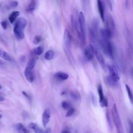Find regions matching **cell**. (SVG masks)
<instances>
[{"label":"cell","instance_id":"obj_1","mask_svg":"<svg viewBox=\"0 0 133 133\" xmlns=\"http://www.w3.org/2000/svg\"><path fill=\"white\" fill-rule=\"evenodd\" d=\"M73 25H74L75 30L77 32V36L79 38L82 44L84 45L86 42V34H85V19L84 15L83 12L80 11L78 14V22H75L73 18L72 19Z\"/></svg>","mask_w":133,"mask_h":133},{"label":"cell","instance_id":"obj_2","mask_svg":"<svg viewBox=\"0 0 133 133\" xmlns=\"http://www.w3.org/2000/svg\"><path fill=\"white\" fill-rule=\"evenodd\" d=\"M27 25V21L24 18H20L15 21L14 27V33L15 37L18 40H21L24 37L23 30Z\"/></svg>","mask_w":133,"mask_h":133},{"label":"cell","instance_id":"obj_3","mask_svg":"<svg viewBox=\"0 0 133 133\" xmlns=\"http://www.w3.org/2000/svg\"><path fill=\"white\" fill-rule=\"evenodd\" d=\"M100 34L101 35V38L100 39V44L101 47L104 52V53L109 56L110 58H113V47L112 45L109 40V39L108 38L104 33L103 30L102 29L100 30Z\"/></svg>","mask_w":133,"mask_h":133},{"label":"cell","instance_id":"obj_4","mask_svg":"<svg viewBox=\"0 0 133 133\" xmlns=\"http://www.w3.org/2000/svg\"><path fill=\"white\" fill-rule=\"evenodd\" d=\"M112 114L114 125L117 129V133H123V126L121 119L117 111V109L115 104H114L112 109Z\"/></svg>","mask_w":133,"mask_h":133},{"label":"cell","instance_id":"obj_5","mask_svg":"<svg viewBox=\"0 0 133 133\" xmlns=\"http://www.w3.org/2000/svg\"><path fill=\"white\" fill-rule=\"evenodd\" d=\"M63 43L64 50L66 54L68 55L69 58H71L72 55L71 52V36L69 31L65 29L64 32L63 34Z\"/></svg>","mask_w":133,"mask_h":133},{"label":"cell","instance_id":"obj_6","mask_svg":"<svg viewBox=\"0 0 133 133\" xmlns=\"http://www.w3.org/2000/svg\"><path fill=\"white\" fill-rule=\"evenodd\" d=\"M107 67L108 68L110 74L109 76L110 78L115 82L118 81L119 79V77L116 67L112 64H108V65H107Z\"/></svg>","mask_w":133,"mask_h":133},{"label":"cell","instance_id":"obj_7","mask_svg":"<svg viewBox=\"0 0 133 133\" xmlns=\"http://www.w3.org/2000/svg\"><path fill=\"white\" fill-rule=\"evenodd\" d=\"M98 92L99 97V103L102 107H108V102L107 99L103 95L102 86L100 84L98 86Z\"/></svg>","mask_w":133,"mask_h":133},{"label":"cell","instance_id":"obj_8","mask_svg":"<svg viewBox=\"0 0 133 133\" xmlns=\"http://www.w3.org/2000/svg\"><path fill=\"white\" fill-rule=\"evenodd\" d=\"M95 54L96 55V56L97 57V59L100 64L102 69L104 72H107V64L105 63V62L104 61V59L102 55V54L97 50L95 49Z\"/></svg>","mask_w":133,"mask_h":133},{"label":"cell","instance_id":"obj_9","mask_svg":"<svg viewBox=\"0 0 133 133\" xmlns=\"http://www.w3.org/2000/svg\"><path fill=\"white\" fill-rule=\"evenodd\" d=\"M84 55L88 60H91L95 55V48L91 45H88L85 49Z\"/></svg>","mask_w":133,"mask_h":133},{"label":"cell","instance_id":"obj_10","mask_svg":"<svg viewBox=\"0 0 133 133\" xmlns=\"http://www.w3.org/2000/svg\"><path fill=\"white\" fill-rule=\"evenodd\" d=\"M50 118V110L49 109L44 110L42 114V123L43 126L45 127L49 122Z\"/></svg>","mask_w":133,"mask_h":133},{"label":"cell","instance_id":"obj_11","mask_svg":"<svg viewBox=\"0 0 133 133\" xmlns=\"http://www.w3.org/2000/svg\"><path fill=\"white\" fill-rule=\"evenodd\" d=\"M97 6H98V11H99V13L101 17V20L102 22H104L105 17H104V8H103L102 3L101 0H97Z\"/></svg>","mask_w":133,"mask_h":133},{"label":"cell","instance_id":"obj_12","mask_svg":"<svg viewBox=\"0 0 133 133\" xmlns=\"http://www.w3.org/2000/svg\"><path fill=\"white\" fill-rule=\"evenodd\" d=\"M18 6V2L16 1H10L8 2L4 6L3 9L4 10V11H7L8 10H9L10 9L15 8Z\"/></svg>","mask_w":133,"mask_h":133},{"label":"cell","instance_id":"obj_13","mask_svg":"<svg viewBox=\"0 0 133 133\" xmlns=\"http://www.w3.org/2000/svg\"><path fill=\"white\" fill-rule=\"evenodd\" d=\"M55 76L56 78L60 81L66 80L69 78V75L67 73L63 72H61V71L57 72L55 74Z\"/></svg>","mask_w":133,"mask_h":133},{"label":"cell","instance_id":"obj_14","mask_svg":"<svg viewBox=\"0 0 133 133\" xmlns=\"http://www.w3.org/2000/svg\"><path fill=\"white\" fill-rule=\"evenodd\" d=\"M20 12L18 11H14L12 12L8 17V20L10 23L12 24L14 22H15L17 17L19 16Z\"/></svg>","mask_w":133,"mask_h":133},{"label":"cell","instance_id":"obj_15","mask_svg":"<svg viewBox=\"0 0 133 133\" xmlns=\"http://www.w3.org/2000/svg\"><path fill=\"white\" fill-rule=\"evenodd\" d=\"M16 129L18 133H28L29 131L21 123H19L16 125Z\"/></svg>","mask_w":133,"mask_h":133},{"label":"cell","instance_id":"obj_16","mask_svg":"<svg viewBox=\"0 0 133 133\" xmlns=\"http://www.w3.org/2000/svg\"><path fill=\"white\" fill-rule=\"evenodd\" d=\"M35 60L34 58H31L30 59L25 66V70H27V71H32L33 69L34 68L35 65Z\"/></svg>","mask_w":133,"mask_h":133},{"label":"cell","instance_id":"obj_17","mask_svg":"<svg viewBox=\"0 0 133 133\" xmlns=\"http://www.w3.org/2000/svg\"><path fill=\"white\" fill-rule=\"evenodd\" d=\"M24 75L27 81L30 83H32L34 80V76L32 71L24 70Z\"/></svg>","mask_w":133,"mask_h":133},{"label":"cell","instance_id":"obj_18","mask_svg":"<svg viewBox=\"0 0 133 133\" xmlns=\"http://www.w3.org/2000/svg\"><path fill=\"white\" fill-rule=\"evenodd\" d=\"M35 0H31L30 4L25 9V11L28 13L32 12L35 9Z\"/></svg>","mask_w":133,"mask_h":133},{"label":"cell","instance_id":"obj_19","mask_svg":"<svg viewBox=\"0 0 133 133\" xmlns=\"http://www.w3.org/2000/svg\"><path fill=\"white\" fill-rule=\"evenodd\" d=\"M29 127L33 130L35 133H45V132L34 123H31L29 125Z\"/></svg>","mask_w":133,"mask_h":133},{"label":"cell","instance_id":"obj_20","mask_svg":"<svg viewBox=\"0 0 133 133\" xmlns=\"http://www.w3.org/2000/svg\"><path fill=\"white\" fill-rule=\"evenodd\" d=\"M0 56L4 59V60L9 61V62H11V58L10 57V56L9 55V54L6 52L5 51L0 50Z\"/></svg>","mask_w":133,"mask_h":133},{"label":"cell","instance_id":"obj_21","mask_svg":"<svg viewBox=\"0 0 133 133\" xmlns=\"http://www.w3.org/2000/svg\"><path fill=\"white\" fill-rule=\"evenodd\" d=\"M54 56V52L52 50H48L45 54L44 58L47 60H51Z\"/></svg>","mask_w":133,"mask_h":133},{"label":"cell","instance_id":"obj_22","mask_svg":"<svg viewBox=\"0 0 133 133\" xmlns=\"http://www.w3.org/2000/svg\"><path fill=\"white\" fill-rule=\"evenodd\" d=\"M44 51V48L42 46H38L33 50V52L37 56L41 55Z\"/></svg>","mask_w":133,"mask_h":133},{"label":"cell","instance_id":"obj_23","mask_svg":"<svg viewBox=\"0 0 133 133\" xmlns=\"http://www.w3.org/2000/svg\"><path fill=\"white\" fill-rule=\"evenodd\" d=\"M71 97L75 100H78L81 98V96L79 93L76 90L72 91L70 92Z\"/></svg>","mask_w":133,"mask_h":133},{"label":"cell","instance_id":"obj_24","mask_svg":"<svg viewBox=\"0 0 133 133\" xmlns=\"http://www.w3.org/2000/svg\"><path fill=\"white\" fill-rule=\"evenodd\" d=\"M126 90H127V94H128V97H129L130 101L131 102H132V98H132V93H131V91L130 87L127 84L126 85Z\"/></svg>","mask_w":133,"mask_h":133},{"label":"cell","instance_id":"obj_25","mask_svg":"<svg viewBox=\"0 0 133 133\" xmlns=\"http://www.w3.org/2000/svg\"><path fill=\"white\" fill-rule=\"evenodd\" d=\"M61 107L64 110H68L70 108V105L68 101H63L61 102Z\"/></svg>","mask_w":133,"mask_h":133},{"label":"cell","instance_id":"obj_26","mask_svg":"<svg viewBox=\"0 0 133 133\" xmlns=\"http://www.w3.org/2000/svg\"><path fill=\"white\" fill-rule=\"evenodd\" d=\"M74 109L73 108H70L69 109H68V112H66V114H65V116L66 117H70L71 116L74 112Z\"/></svg>","mask_w":133,"mask_h":133},{"label":"cell","instance_id":"obj_27","mask_svg":"<svg viewBox=\"0 0 133 133\" xmlns=\"http://www.w3.org/2000/svg\"><path fill=\"white\" fill-rule=\"evenodd\" d=\"M41 41V37L39 36H35L34 39H33V43L34 44H37L40 42Z\"/></svg>","mask_w":133,"mask_h":133},{"label":"cell","instance_id":"obj_28","mask_svg":"<svg viewBox=\"0 0 133 133\" xmlns=\"http://www.w3.org/2000/svg\"><path fill=\"white\" fill-rule=\"evenodd\" d=\"M1 26H2V28H3L4 30L7 29V26H8V23H7V21H6V20H3V21H1Z\"/></svg>","mask_w":133,"mask_h":133},{"label":"cell","instance_id":"obj_29","mask_svg":"<svg viewBox=\"0 0 133 133\" xmlns=\"http://www.w3.org/2000/svg\"><path fill=\"white\" fill-rule=\"evenodd\" d=\"M107 82H108V83H109V84L110 85H111V86H113L114 85H115V83H116V82H115L114 81H113V80L110 78V77L109 76L107 77Z\"/></svg>","mask_w":133,"mask_h":133},{"label":"cell","instance_id":"obj_30","mask_svg":"<svg viewBox=\"0 0 133 133\" xmlns=\"http://www.w3.org/2000/svg\"><path fill=\"white\" fill-rule=\"evenodd\" d=\"M106 115H107V119L108 121V122L109 123V125L110 126V128H112V125H111V121H110V116L109 115V113H108V111H107V113H106Z\"/></svg>","mask_w":133,"mask_h":133},{"label":"cell","instance_id":"obj_31","mask_svg":"<svg viewBox=\"0 0 133 133\" xmlns=\"http://www.w3.org/2000/svg\"><path fill=\"white\" fill-rule=\"evenodd\" d=\"M22 94L29 100H31V97L29 96V95H28L26 92H25V91H22Z\"/></svg>","mask_w":133,"mask_h":133},{"label":"cell","instance_id":"obj_32","mask_svg":"<svg viewBox=\"0 0 133 133\" xmlns=\"http://www.w3.org/2000/svg\"><path fill=\"white\" fill-rule=\"evenodd\" d=\"M61 133H70V131L68 128H65L62 130Z\"/></svg>","mask_w":133,"mask_h":133},{"label":"cell","instance_id":"obj_33","mask_svg":"<svg viewBox=\"0 0 133 133\" xmlns=\"http://www.w3.org/2000/svg\"><path fill=\"white\" fill-rule=\"evenodd\" d=\"M130 130H129V133H132V123L131 122H130Z\"/></svg>","mask_w":133,"mask_h":133},{"label":"cell","instance_id":"obj_34","mask_svg":"<svg viewBox=\"0 0 133 133\" xmlns=\"http://www.w3.org/2000/svg\"><path fill=\"white\" fill-rule=\"evenodd\" d=\"M4 100H5V98H4L3 97H2V96H0V102H1V101H3Z\"/></svg>","mask_w":133,"mask_h":133},{"label":"cell","instance_id":"obj_35","mask_svg":"<svg viewBox=\"0 0 133 133\" xmlns=\"http://www.w3.org/2000/svg\"><path fill=\"white\" fill-rule=\"evenodd\" d=\"M0 41H1V42H4V41H3V38L1 37V36H0Z\"/></svg>","mask_w":133,"mask_h":133},{"label":"cell","instance_id":"obj_36","mask_svg":"<svg viewBox=\"0 0 133 133\" xmlns=\"http://www.w3.org/2000/svg\"><path fill=\"white\" fill-rule=\"evenodd\" d=\"M3 63V61H2L1 60H0V64H2Z\"/></svg>","mask_w":133,"mask_h":133},{"label":"cell","instance_id":"obj_37","mask_svg":"<svg viewBox=\"0 0 133 133\" xmlns=\"http://www.w3.org/2000/svg\"><path fill=\"white\" fill-rule=\"evenodd\" d=\"M2 117V115L1 114H0V119Z\"/></svg>","mask_w":133,"mask_h":133},{"label":"cell","instance_id":"obj_38","mask_svg":"<svg viewBox=\"0 0 133 133\" xmlns=\"http://www.w3.org/2000/svg\"><path fill=\"white\" fill-rule=\"evenodd\" d=\"M2 88V86H1V85H0V89H1Z\"/></svg>","mask_w":133,"mask_h":133}]
</instances>
